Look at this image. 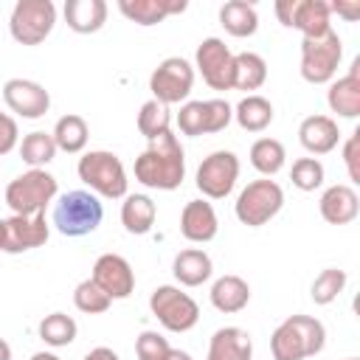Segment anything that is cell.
Wrapping results in <instances>:
<instances>
[{"label": "cell", "mask_w": 360, "mask_h": 360, "mask_svg": "<svg viewBox=\"0 0 360 360\" xmlns=\"http://www.w3.org/2000/svg\"><path fill=\"white\" fill-rule=\"evenodd\" d=\"M73 304H76V309L84 312V315H101V312L110 309L112 298H110L93 278H84V281H79L76 290H73Z\"/></svg>", "instance_id": "8d00e7d4"}, {"label": "cell", "mask_w": 360, "mask_h": 360, "mask_svg": "<svg viewBox=\"0 0 360 360\" xmlns=\"http://www.w3.org/2000/svg\"><path fill=\"white\" fill-rule=\"evenodd\" d=\"M343 287H346V270L326 267V270H321L315 276V281L309 287V295H312V301L318 307H326V304H332L343 292Z\"/></svg>", "instance_id": "d590c367"}, {"label": "cell", "mask_w": 360, "mask_h": 360, "mask_svg": "<svg viewBox=\"0 0 360 360\" xmlns=\"http://www.w3.org/2000/svg\"><path fill=\"white\" fill-rule=\"evenodd\" d=\"M3 101L20 118H42L51 110V93L31 79H8L3 84Z\"/></svg>", "instance_id": "9a60e30c"}, {"label": "cell", "mask_w": 360, "mask_h": 360, "mask_svg": "<svg viewBox=\"0 0 360 360\" xmlns=\"http://www.w3.org/2000/svg\"><path fill=\"white\" fill-rule=\"evenodd\" d=\"M186 0H118V11L138 25H158L172 14H183Z\"/></svg>", "instance_id": "7402d4cb"}, {"label": "cell", "mask_w": 360, "mask_h": 360, "mask_svg": "<svg viewBox=\"0 0 360 360\" xmlns=\"http://www.w3.org/2000/svg\"><path fill=\"white\" fill-rule=\"evenodd\" d=\"M194 87V68L183 59V56H169L163 59L152 76H149V90H152V98L160 101V104H180L188 98Z\"/></svg>", "instance_id": "8fae6325"}, {"label": "cell", "mask_w": 360, "mask_h": 360, "mask_svg": "<svg viewBox=\"0 0 360 360\" xmlns=\"http://www.w3.org/2000/svg\"><path fill=\"white\" fill-rule=\"evenodd\" d=\"M90 278H93V281H96L112 301H118V298H129L132 290H135V273H132V264H129L124 256H118V253H104V256H98L96 264H93Z\"/></svg>", "instance_id": "2e32d148"}, {"label": "cell", "mask_w": 360, "mask_h": 360, "mask_svg": "<svg viewBox=\"0 0 360 360\" xmlns=\"http://www.w3.org/2000/svg\"><path fill=\"white\" fill-rule=\"evenodd\" d=\"M56 25V6L51 0H17L8 31L20 45H39Z\"/></svg>", "instance_id": "ba28073f"}, {"label": "cell", "mask_w": 360, "mask_h": 360, "mask_svg": "<svg viewBox=\"0 0 360 360\" xmlns=\"http://www.w3.org/2000/svg\"><path fill=\"white\" fill-rule=\"evenodd\" d=\"M343 163L352 183H360V129H354L343 143Z\"/></svg>", "instance_id": "ab89813d"}, {"label": "cell", "mask_w": 360, "mask_h": 360, "mask_svg": "<svg viewBox=\"0 0 360 360\" xmlns=\"http://www.w3.org/2000/svg\"><path fill=\"white\" fill-rule=\"evenodd\" d=\"M318 211H321V217H323L329 225H349V222L357 219L360 197H357V191H354L352 186L338 183V186H329V188L321 194Z\"/></svg>", "instance_id": "d6986e66"}, {"label": "cell", "mask_w": 360, "mask_h": 360, "mask_svg": "<svg viewBox=\"0 0 360 360\" xmlns=\"http://www.w3.org/2000/svg\"><path fill=\"white\" fill-rule=\"evenodd\" d=\"M166 360H191V354H188V352H183V349H172Z\"/></svg>", "instance_id": "ee69618b"}, {"label": "cell", "mask_w": 360, "mask_h": 360, "mask_svg": "<svg viewBox=\"0 0 360 360\" xmlns=\"http://www.w3.org/2000/svg\"><path fill=\"white\" fill-rule=\"evenodd\" d=\"M51 135H53L56 149H62V152H68V155H79V152L87 146L90 129H87V121H84L82 115L68 112V115H62V118L56 121V127H53Z\"/></svg>", "instance_id": "f546056e"}, {"label": "cell", "mask_w": 360, "mask_h": 360, "mask_svg": "<svg viewBox=\"0 0 360 360\" xmlns=\"http://www.w3.org/2000/svg\"><path fill=\"white\" fill-rule=\"evenodd\" d=\"M298 141L309 155H326L340 141L338 121L329 115H307L298 127Z\"/></svg>", "instance_id": "44dd1931"}, {"label": "cell", "mask_w": 360, "mask_h": 360, "mask_svg": "<svg viewBox=\"0 0 360 360\" xmlns=\"http://www.w3.org/2000/svg\"><path fill=\"white\" fill-rule=\"evenodd\" d=\"M281 205H284V191H281V186H278L276 180H270V177H262V180L248 183V186L239 191L233 211H236V219H239L242 225H248V228H262V225H267V222L281 211Z\"/></svg>", "instance_id": "8992f818"}, {"label": "cell", "mask_w": 360, "mask_h": 360, "mask_svg": "<svg viewBox=\"0 0 360 360\" xmlns=\"http://www.w3.org/2000/svg\"><path fill=\"white\" fill-rule=\"evenodd\" d=\"M0 360H11V346L0 338Z\"/></svg>", "instance_id": "f6af8a7d"}, {"label": "cell", "mask_w": 360, "mask_h": 360, "mask_svg": "<svg viewBox=\"0 0 360 360\" xmlns=\"http://www.w3.org/2000/svg\"><path fill=\"white\" fill-rule=\"evenodd\" d=\"M155 217H158V208L152 202L149 194H127L124 202H121V225L127 228V233H149L152 225H155Z\"/></svg>", "instance_id": "4316f807"}, {"label": "cell", "mask_w": 360, "mask_h": 360, "mask_svg": "<svg viewBox=\"0 0 360 360\" xmlns=\"http://www.w3.org/2000/svg\"><path fill=\"white\" fill-rule=\"evenodd\" d=\"M233 118V107L225 98H208V101H186L177 112V127L183 135H211L222 132Z\"/></svg>", "instance_id": "7c38bea8"}, {"label": "cell", "mask_w": 360, "mask_h": 360, "mask_svg": "<svg viewBox=\"0 0 360 360\" xmlns=\"http://www.w3.org/2000/svg\"><path fill=\"white\" fill-rule=\"evenodd\" d=\"M20 141V129H17V121L6 112H0V155H8Z\"/></svg>", "instance_id": "60d3db41"}, {"label": "cell", "mask_w": 360, "mask_h": 360, "mask_svg": "<svg viewBox=\"0 0 360 360\" xmlns=\"http://www.w3.org/2000/svg\"><path fill=\"white\" fill-rule=\"evenodd\" d=\"M276 17L281 25L301 31L304 39H318L332 31V11L323 0H278Z\"/></svg>", "instance_id": "30bf717a"}, {"label": "cell", "mask_w": 360, "mask_h": 360, "mask_svg": "<svg viewBox=\"0 0 360 360\" xmlns=\"http://www.w3.org/2000/svg\"><path fill=\"white\" fill-rule=\"evenodd\" d=\"M31 360H59V354H53V352H37V354H31Z\"/></svg>", "instance_id": "bcb514c9"}, {"label": "cell", "mask_w": 360, "mask_h": 360, "mask_svg": "<svg viewBox=\"0 0 360 360\" xmlns=\"http://www.w3.org/2000/svg\"><path fill=\"white\" fill-rule=\"evenodd\" d=\"M346 360H357V357H346Z\"/></svg>", "instance_id": "c3c4849f"}, {"label": "cell", "mask_w": 360, "mask_h": 360, "mask_svg": "<svg viewBox=\"0 0 360 360\" xmlns=\"http://www.w3.org/2000/svg\"><path fill=\"white\" fill-rule=\"evenodd\" d=\"M267 82V62L253 53L242 51L233 53V90H259Z\"/></svg>", "instance_id": "4dcf8cb0"}, {"label": "cell", "mask_w": 360, "mask_h": 360, "mask_svg": "<svg viewBox=\"0 0 360 360\" xmlns=\"http://www.w3.org/2000/svg\"><path fill=\"white\" fill-rule=\"evenodd\" d=\"M149 309L158 318V323L169 332H188L200 321V307L197 301L183 292L174 284H160L149 295Z\"/></svg>", "instance_id": "52a82bcc"}, {"label": "cell", "mask_w": 360, "mask_h": 360, "mask_svg": "<svg viewBox=\"0 0 360 360\" xmlns=\"http://www.w3.org/2000/svg\"><path fill=\"white\" fill-rule=\"evenodd\" d=\"M343 56V42L335 31L301 42V76L309 84H326L335 79Z\"/></svg>", "instance_id": "9c48e42d"}, {"label": "cell", "mask_w": 360, "mask_h": 360, "mask_svg": "<svg viewBox=\"0 0 360 360\" xmlns=\"http://www.w3.org/2000/svg\"><path fill=\"white\" fill-rule=\"evenodd\" d=\"M326 101H329V110L338 112L340 118H357L360 115V59L352 62L346 76H340L338 82L329 84Z\"/></svg>", "instance_id": "ffe728a7"}, {"label": "cell", "mask_w": 360, "mask_h": 360, "mask_svg": "<svg viewBox=\"0 0 360 360\" xmlns=\"http://www.w3.org/2000/svg\"><path fill=\"white\" fill-rule=\"evenodd\" d=\"M56 191H59V186L51 172L28 169L6 186V205L11 208V214H20V217L45 214V205L53 202Z\"/></svg>", "instance_id": "5b68a950"}, {"label": "cell", "mask_w": 360, "mask_h": 360, "mask_svg": "<svg viewBox=\"0 0 360 360\" xmlns=\"http://www.w3.org/2000/svg\"><path fill=\"white\" fill-rule=\"evenodd\" d=\"M233 118L245 132H264L273 124V104L259 93H248L233 107Z\"/></svg>", "instance_id": "83f0119b"}, {"label": "cell", "mask_w": 360, "mask_h": 360, "mask_svg": "<svg viewBox=\"0 0 360 360\" xmlns=\"http://www.w3.org/2000/svg\"><path fill=\"white\" fill-rule=\"evenodd\" d=\"M284 160H287V152H284V143L276 141V138H259L253 141L250 146V163L259 174L264 177H273L284 169Z\"/></svg>", "instance_id": "1f68e13d"}, {"label": "cell", "mask_w": 360, "mask_h": 360, "mask_svg": "<svg viewBox=\"0 0 360 360\" xmlns=\"http://www.w3.org/2000/svg\"><path fill=\"white\" fill-rule=\"evenodd\" d=\"M326 346V329L312 315H290L270 335L273 360H307Z\"/></svg>", "instance_id": "7a4b0ae2"}, {"label": "cell", "mask_w": 360, "mask_h": 360, "mask_svg": "<svg viewBox=\"0 0 360 360\" xmlns=\"http://www.w3.org/2000/svg\"><path fill=\"white\" fill-rule=\"evenodd\" d=\"M169 127H172V112H169V107L160 104V101H155V98H149V101L141 107V112H138V132H141L146 141H152V138L169 132Z\"/></svg>", "instance_id": "e575fe53"}, {"label": "cell", "mask_w": 360, "mask_h": 360, "mask_svg": "<svg viewBox=\"0 0 360 360\" xmlns=\"http://www.w3.org/2000/svg\"><path fill=\"white\" fill-rule=\"evenodd\" d=\"M290 180L301 191H315L323 186V163L318 158H298L290 169Z\"/></svg>", "instance_id": "74e56055"}, {"label": "cell", "mask_w": 360, "mask_h": 360, "mask_svg": "<svg viewBox=\"0 0 360 360\" xmlns=\"http://www.w3.org/2000/svg\"><path fill=\"white\" fill-rule=\"evenodd\" d=\"M76 332H79L76 321L70 315H65V312H51V315H45L39 321V338L53 349L70 346L76 340Z\"/></svg>", "instance_id": "836d02e7"}, {"label": "cell", "mask_w": 360, "mask_h": 360, "mask_svg": "<svg viewBox=\"0 0 360 360\" xmlns=\"http://www.w3.org/2000/svg\"><path fill=\"white\" fill-rule=\"evenodd\" d=\"M20 158L31 166V169H42L48 166L53 158H56V143H53V135L51 132H28L20 143Z\"/></svg>", "instance_id": "d6a6232c"}, {"label": "cell", "mask_w": 360, "mask_h": 360, "mask_svg": "<svg viewBox=\"0 0 360 360\" xmlns=\"http://www.w3.org/2000/svg\"><path fill=\"white\" fill-rule=\"evenodd\" d=\"M82 360H118V354H115L110 346H96V349H90Z\"/></svg>", "instance_id": "7bdbcfd3"}, {"label": "cell", "mask_w": 360, "mask_h": 360, "mask_svg": "<svg viewBox=\"0 0 360 360\" xmlns=\"http://www.w3.org/2000/svg\"><path fill=\"white\" fill-rule=\"evenodd\" d=\"M135 180L160 191H174L186 180V152L172 129L152 138L149 146L135 158Z\"/></svg>", "instance_id": "6da1fadb"}, {"label": "cell", "mask_w": 360, "mask_h": 360, "mask_svg": "<svg viewBox=\"0 0 360 360\" xmlns=\"http://www.w3.org/2000/svg\"><path fill=\"white\" fill-rule=\"evenodd\" d=\"M65 22L76 34H96L107 22V3L104 0H68Z\"/></svg>", "instance_id": "cb8c5ba5"}, {"label": "cell", "mask_w": 360, "mask_h": 360, "mask_svg": "<svg viewBox=\"0 0 360 360\" xmlns=\"http://www.w3.org/2000/svg\"><path fill=\"white\" fill-rule=\"evenodd\" d=\"M51 236V228L45 222V214H31L20 217L11 214L6 219V236H3V250L6 253H25L34 248H42Z\"/></svg>", "instance_id": "e0dca14e"}, {"label": "cell", "mask_w": 360, "mask_h": 360, "mask_svg": "<svg viewBox=\"0 0 360 360\" xmlns=\"http://www.w3.org/2000/svg\"><path fill=\"white\" fill-rule=\"evenodd\" d=\"M250 301V287L242 276H219L214 284H211V304L214 309L225 312V315H233V312H242Z\"/></svg>", "instance_id": "484cf974"}, {"label": "cell", "mask_w": 360, "mask_h": 360, "mask_svg": "<svg viewBox=\"0 0 360 360\" xmlns=\"http://www.w3.org/2000/svg\"><path fill=\"white\" fill-rule=\"evenodd\" d=\"M197 70L211 90H233V53L219 37H208L197 45Z\"/></svg>", "instance_id": "5bb4252c"}, {"label": "cell", "mask_w": 360, "mask_h": 360, "mask_svg": "<svg viewBox=\"0 0 360 360\" xmlns=\"http://www.w3.org/2000/svg\"><path fill=\"white\" fill-rule=\"evenodd\" d=\"M104 219V205L93 191H65L53 205V225L62 236H87Z\"/></svg>", "instance_id": "277c9868"}, {"label": "cell", "mask_w": 360, "mask_h": 360, "mask_svg": "<svg viewBox=\"0 0 360 360\" xmlns=\"http://www.w3.org/2000/svg\"><path fill=\"white\" fill-rule=\"evenodd\" d=\"M329 11H335V14L346 17L349 22H354V20L360 17V3H357V0H354V3H329Z\"/></svg>", "instance_id": "b9f144b4"}, {"label": "cell", "mask_w": 360, "mask_h": 360, "mask_svg": "<svg viewBox=\"0 0 360 360\" xmlns=\"http://www.w3.org/2000/svg\"><path fill=\"white\" fill-rule=\"evenodd\" d=\"M3 236H6V219H0V250H3Z\"/></svg>", "instance_id": "7dc6e473"}, {"label": "cell", "mask_w": 360, "mask_h": 360, "mask_svg": "<svg viewBox=\"0 0 360 360\" xmlns=\"http://www.w3.org/2000/svg\"><path fill=\"white\" fill-rule=\"evenodd\" d=\"M239 180V158L228 149H217L208 158H202L200 169H197V188L202 191V197L208 200H222L233 191Z\"/></svg>", "instance_id": "4fadbf2b"}, {"label": "cell", "mask_w": 360, "mask_h": 360, "mask_svg": "<svg viewBox=\"0 0 360 360\" xmlns=\"http://www.w3.org/2000/svg\"><path fill=\"white\" fill-rule=\"evenodd\" d=\"M79 180L96 191L98 197H107V200H118V197H127V169L121 163V158L115 152H107V149H90L79 158Z\"/></svg>", "instance_id": "3957f363"}, {"label": "cell", "mask_w": 360, "mask_h": 360, "mask_svg": "<svg viewBox=\"0 0 360 360\" xmlns=\"http://www.w3.org/2000/svg\"><path fill=\"white\" fill-rule=\"evenodd\" d=\"M172 273L174 278L183 284V287H200L211 278L214 273V262L205 250L200 248H186L174 256V264H172Z\"/></svg>", "instance_id": "d4e9b609"}, {"label": "cell", "mask_w": 360, "mask_h": 360, "mask_svg": "<svg viewBox=\"0 0 360 360\" xmlns=\"http://www.w3.org/2000/svg\"><path fill=\"white\" fill-rule=\"evenodd\" d=\"M219 231V219H217V211L211 202L205 200H188L183 205V214H180V233L188 239V242H211Z\"/></svg>", "instance_id": "ac0fdd59"}, {"label": "cell", "mask_w": 360, "mask_h": 360, "mask_svg": "<svg viewBox=\"0 0 360 360\" xmlns=\"http://www.w3.org/2000/svg\"><path fill=\"white\" fill-rule=\"evenodd\" d=\"M169 352H172V346H169V340H166L160 332L146 329V332H141L138 340H135V354H138V360H166Z\"/></svg>", "instance_id": "f35d334b"}, {"label": "cell", "mask_w": 360, "mask_h": 360, "mask_svg": "<svg viewBox=\"0 0 360 360\" xmlns=\"http://www.w3.org/2000/svg\"><path fill=\"white\" fill-rule=\"evenodd\" d=\"M219 22L231 37H253L259 28V14L245 0H228L219 8Z\"/></svg>", "instance_id": "f1b7e54d"}, {"label": "cell", "mask_w": 360, "mask_h": 360, "mask_svg": "<svg viewBox=\"0 0 360 360\" xmlns=\"http://www.w3.org/2000/svg\"><path fill=\"white\" fill-rule=\"evenodd\" d=\"M253 357V340L239 326H222L208 340L205 360H250Z\"/></svg>", "instance_id": "603a6c76"}]
</instances>
